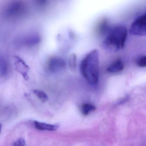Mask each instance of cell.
Segmentation results:
<instances>
[{
    "mask_svg": "<svg viewBox=\"0 0 146 146\" xmlns=\"http://www.w3.org/2000/svg\"><path fill=\"white\" fill-rule=\"evenodd\" d=\"M69 66L72 71L76 70L77 66V57L75 53L72 54L69 57Z\"/></svg>",
    "mask_w": 146,
    "mask_h": 146,
    "instance_id": "obj_14",
    "label": "cell"
},
{
    "mask_svg": "<svg viewBox=\"0 0 146 146\" xmlns=\"http://www.w3.org/2000/svg\"><path fill=\"white\" fill-rule=\"evenodd\" d=\"M66 63L61 58L57 57L50 58L47 63V68L51 73H56L65 69Z\"/></svg>",
    "mask_w": 146,
    "mask_h": 146,
    "instance_id": "obj_5",
    "label": "cell"
},
{
    "mask_svg": "<svg viewBox=\"0 0 146 146\" xmlns=\"http://www.w3.org/2000/svg\"><path fill=\"white\" fill-rule=\"evenodd\" d=\"M96 109V107L90 103L83 104L81 108V112L84 115H88L90 113L95 111Z\"/></svg>",
    "mask_w": 146,
    "mask_h": 146,
    "instance_id": "obj_12",
    "label": "cell"
},
{
    "mask_svg": "<svg viewBox=\"0 0 146 146\" xmlns=\"http://www.w3.org/2000/svg\"><path fill=\"white\" fill-rule=\"evenodd\" d=\"M110 29L107 19H103L97 25L96 30L100 35H105L107 34Z\"/></svg>",
    "mask_w": 146,
    "mask_h": 146,
    "instance_id": "obj_10",
    "label": "cell"
},
{
    "mask_svg": "<svg viewBox=\"0 0 146 146\" xmlns=\"http://www.w3.org/2000/svg\"><path fill=\"white\" fill-rule=\"evenodd\" d=\"M1 124L0 123V133L1 132Z\"/></svg>",
    "mask_w": 146,
    "mask_h": 146,
    "instance_id": "obj_18",
    "label": "cell"
},
{
    "mask_svg": "<svg viewBox=\"0 0 146 146\" xmlns=\"http://www.w3.org/2000/svg\"><path fill=\"white\" fill-rule=\"evenodd\" d=\"M9 72V64L6 58L0 55V77H5Z\"/></svg>",
    "mask_w": 146,
    "mask_h": 146,
    "instance_id": "obj_9",
    "label": "cell"
},
{
    "mask_svg": "<svg viewBox=\"0 0 146 146\" xmlns=\"http://www.w3.org/2000/svg\"><path fill=\"white\" fill-rule=\"evenodd\" d=\"M26 11V7L22 1L11 2L4 8L3 15L7 19H17L23 17Z\"/></svg>",
    "mask_w": 146,
    "mask_h": 146,
    "instance_id": "obj_3",
    "label": "cell"
},
{
    "mask_svg": "<svg viewBox=\"0 0 146 146\" xmlns=\"http://www.w3.org/2000/svg\"><path fill=\"white\" fill-rule=\"evenodd\" d=\"M15 66L16 70L20 73L25 80H28L29 78V73L30 70L29 66L26 62L19 56H15Z\"/></svg>",
    "mask_w": 146,
    "mask_h": 146,
    "instance_id": "obj_6",
    "label": "cell"
},
{
    "mask_svg": "<svg viewBox=\"0 0 146 146\" xmlns=\"http://www.w3.org/2000/svg\"><path fill=\"white\" fill-rule=\"evenodd\" d=\"M34 125L37 129L41 131H54L58 129L59 127L58 125L50 124L37 121H35Z\"/></svg>",
    "mask_w": 146,
    "mask_h": 146,
    "instance_id": "obj_8",
    "label": "cell"
},
{
    "mask_svg": "<svg viewBox=\"0 0 146 146\" xmlns=\"http://www.w3.org/2000/svg\"><path fill=\"white\" fill-rule=\"evenodd\" d=\"M125 66L122 60H117L111 64L110 65L107 69V71L109 73H117L123 71L124 69Z\"/></svg>",
    "mask_w": 146,
    "mask_h": 146,
    "instance_id": "obj_7",
    "label": "cell"
},
{
    "mask_svg": "<svg viewBox=\"0 0 146 146\" xmlns=\"http://www.w3.org/2000/svg\"><path fill=\"white\" fill-rule=\"evenodd\" d=\"M127 29L119 25L111 28L103 41L104 47L109 52H115L123 49L127 39Z\"/></svg>",
    "mask_w": 146,
    "mask_h": 146,
    "instance_id": "obj_2",
    "label": "cell"
},
{
    "mask_svg": "<svg viewBox=\"0 0 146 146\" xmlns=\"http://www.w3.org/2000/svg\"><path fill=\"white\" fill-rule=\"evenodd\" d=\"M146 15L144 13L132 23L130 28V34L135 36H144L146 34Z\"/></svg>",
    "mask_w": 146,
    "mask_h": 146,
    "instance_id": "obj_4",
    "label": "cell"
},
{
    "mask_svg": "<svg viewBox=\"0 0 146 146\" xmlns=\"http://www.w3.org/2000/svg\"><path fill=\"white\" fill-rule=\"evenodd\" d=\"M137 64L140 67H145L146 66V56H140L137 58Z\"/></svg>",
    "mask_w": 146,
    "mask_h": 146,
    "instance_id": "obj_15",
    "label": "cell"
},
{
    "mask_svg": "<svg viewBox=\"0 0 146 146\" xmlns=\"http://www.w3.org/2000/svg\"><path fill=\"white\" fill-rule=\"evenodd\" d=\"M80 72L87 82L95 85L99 82V54L96 49L90 51L81 62Z\"/></svg>",
    "mask_w": 146,
    "mask_h": 146,
    "instance_id": "obj_1",
    "label": "cell"
},
{
    "mask_svg": "<svg viewBox=\"0 0 146 146\" xmlns=\"http://www.w3.org/2000/svg\"><path fill=\"white\" fill-rule=\"evenodd\" d=\"M41 42V38L37 35H32L25 38L23 40L25 45L28 46H33L38 45Z\"/></svg>",
    "mask_w": 146,
    "mask_h": 146,
    "instance_id": "obj_11",
    "label": "cell"
},
{
    "mask_svg": "<svg viewBox=\"0 0 146 146\" xmlns=\"http://www.w3.org/2000/svg\"><path fill=\"white\" fill-rule=\"evenodd\" d=\"M37 4L41 6H43L46 5L47 1H36Z\"/></svg>",
    "mask_w": 146,
    "mask_h": 146,
    "instance_id": "obj_17",
    "label": "cell"
},
{
    "mask_svg": "<svg viewBox=\"0 0 146 146\" xmlns=\"http://www.w3.org/2000/svg\"><path fill=\"white\" fill-rule=\"evenodd\" d=\"M25 140L22 137L18 138L14 143V146H25Z\"/></svg>",
    "mask_w": 146,
    "mask_h": 146,
    "instance_id": "obj_16",
    "label": "cell"
},
{
    "mask_svg": "<svg viewBox=\"0 0 146 146\" xmlns=\"http://www.w3.org/2000/svg\"><path fill=\"white\" fill-rule=\"evenodd\" d=\"M33 94L38 97L42 102H46L48 100V96L44 91L40 90H34L32 91Z\"/></svg>",
    "mask_w": 146,
    "mask_h": 146,
    "instance_id": "obj_13",
    "label": "cell"
}]
</instances>
